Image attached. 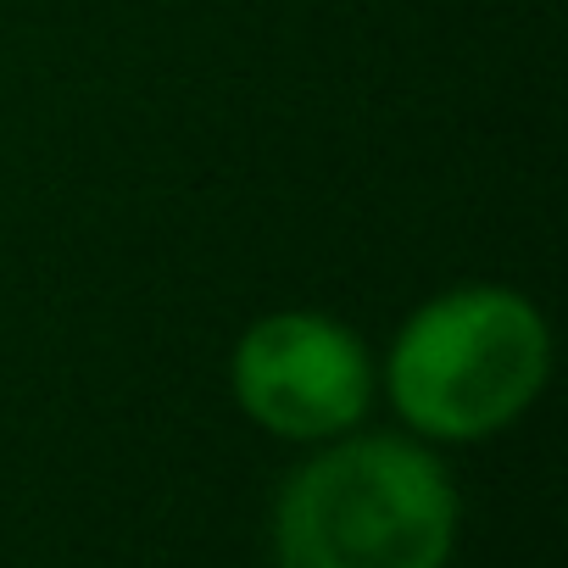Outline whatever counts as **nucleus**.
Segmentation results:
<instances>
[{"mask_svg":"<svg viewBox=\"0 0 568 568\" xmlns=\"http://www.w3.org/2000/svg\"><path fill=\"white\" fill-rule=\"evenodd\" d=\"M457 485L407 435H335L273 501L278 568H446Z\"/></svg>","mask_w":568,"mask_h":568,"instance_id":"1","label":"nucleus"},{"mask_svg":"<svg viewBox=\"0 0 568 568\" xmlns=\"http://www.w3.org/2000/svg\"><path fill=\"white\" fill-rule=\"evenodd\" d=\"M240 413L278 440H335L374 402V357L357 329L329 313H267L229 357Z\"/></svg>","mask_w":568,"mask_h":568,"instance_id":"3","label":"nucleus"},{"mask_svg":"<svg viewBox=\"0 0 568 568\" xmlns=\"http://www.w3.org/2000/svg\"><path fill=\"white\" fill-rule=\"evenodd\" d=\"M551 374V335L507 284H457L429 296L390 341L385 390L424 440H490L524 418Z\"/></svg>","mask_w":568,"mask_h":568,"instance_id":"2","label":"nucleus"}]
</instances>
